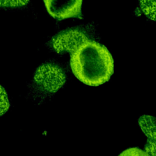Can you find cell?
Segmentation results:
<instances>
[{
    "instance_id": "277c9868",
    "label": "cell",
    "mask_w": 156,
    "mask_h": 156,
    "mask_svg": "<svg viewBox=\"0 0 156 156\" xmlns=\"http://www.w3.org/2000/svg\"><path fill=\"white\" fill-rule=\"evenodd\" d=\"M88 38L82 31L77 29H69L53 37L52 44L57 53L75 51Z\"/></svg>"
},
{
    "instance_id": "3957f363",
    "label": "cell",
    "mask_w": 156,
    "mask_h": 156,
    "mask_svg": "<svg viewBox=\"0 0 156 156\" xmlns=\"http://www.w3.org/2000/svg\"><path fill=\"white\" fill-rule=\"evenodd\" d=\"M48 12L62 20L70 18H82V0H43Z\"/></svg>"
},
{
    "instance_id": "7a4b0ae2",
    "label": "cell",
    "mask_w": 156,
    "mask_h": 156,
    "mask_svg": "<svg viewBox=\"0 0 156 156\" xmlns=\"http://www.w3.org/2000/svg\"><path fill=\"white\" fill-rule=\"evenodd\" d=\"M65 80L63 71L57 66L49 63L40 66L34 76V80L39 88L49 93L57 91Z\"/></svg>"
},
{
    "instance_id": "5b68a950",
    "label": "cell",
    "mask_w": 156,
    "mask_h": 156,
    "mask_svg": "<svg viewBox=\"0 0 156 156\" xmlns=\"http://www.w3.org/2000/svg\"><path fill=\"white\" fill-rule=\"evenodd\" d=\"M139 124L143 131L148 136V138H151V140H153L155 141V130L154 119L152 121V116H143L140 119Z\"/></svg>"
},
{
    "instance_id": "6da1fadb",
    "label": "cell",
    "mask_w": 156,
    "mask_h": 156,
    "mask_svg": "<svg viewBox=\"0 0 156 156\" xmlns=\"http://www.w3.org/2000/svg\"><path fill=\"white\" fill-rule=\"evenodd\" d=\"M70 65L74 76L83 83L100 85L113 73V59L104 45L89 39L71 53Z\"/></svg>"
},
{
    "instance_id": "ba28073f",
    "label": "cell",
    "mask_w": 156,
    "mask_h": 156,
    "mask_svg": "<svg viewBox=\"0 0 156 156\" xmlns=\"http://www.w3.org/2000/svg\"><path fill=\"white\" fill-rule=\"evenodd\" d=\"M29 0H0V7H17L28 4Z\"/></svg>"
},
{
    "instance_id": "8992f818",
    "label": "cell",
    "mask_w": 156,
    "mask_h": 156,
    "mask_svg": "<svg viewBox=\"0 0 156 156\" xmlns=\"http://www.w3.org/2000/svg\"><path fill=\"white\" fill-rule=\"evenodd\" d=\"M140 8L149 19L155 20V0H140Z\"/></svg>"
},
{
    "instance_id": "52a82bcc",
    "label": "cell",
    "mask_w": 156,
    "mask_h": 156,
    "mask_svg": "<svg viewBox=\"0 0 156 156\" xmlns=\"http://www.w3.org/2000/svg\"><path fill=\"white\" fill-rule=\"evenodd\" d=\"M10 103L7 93L0 85V116L4 115L9 109Z\"/></svg>"
}]
</instances>
